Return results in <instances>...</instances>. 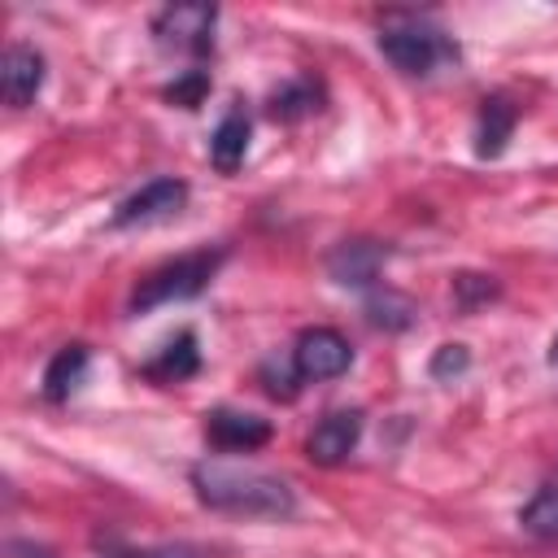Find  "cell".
<instances>
[{"instance_id": "8992f818", "label": "cell", "mask_w": 558, "mask_h": 558, "mask_svg": "<svg viewBox=\"0 0 558 558\" xmlns=\"http://www.w3.org/2000/svg\"><path fill=\"white\" fill-rule=\"evenodd\" d=\"M187 205V183L174 174H157L144 187H135L109 218V227L126 231V227H153V222H170L179 209Z\"/></svg>"}, {"instance_id": "ffe728a7", "label": "cell", "mask_w": 558, "mask_h": 558, "mask_svg": "<svg viewBox=\"0 0 558 558\" xmlns=\"http://www.w3.org/2000/svg\"><path fill=\"white\" fill-rule=\"evenodd\" d=\"M262 384H266V392L270 397H283V401H292L296 397V388H301V379H296V371H292V357H266L262 362Z\"/></svg>"}, {"instance_id": "6da1fadb", "label": "cell", "mask_w": 558, "mask_h": 558, "mask_svg": "<svg viewBox=\"0 0 558 558\" xmlns=\"http://www.w3.org/2000/svg\"><path fill=\"white\" fill-rule=\"evenodd\" d=\"M187 480L196 488V501L218 514H235V519H292L296 514L292 484L270 471H257V466L205 458L192 466Z\"/></svg>"}, {"instance_id": "e0dca14e", "label": "cell", "mask_w": 558, "mask_h": 558, "mask_svg": "<svg viewBox=\"0 0 558 558\" xmlns=\"http://www.w3.org/2000/svg\"><path fill=\"white\" fill-rule=\"evenodd\" d=\"M366 323L384 331H405L414 323V301L397 288H371L366 292Z\"/></svg>"}, {"instance_id": "30bf717a", "label": "cell", "mask_w": 558, "mask_h": 558, "mask_svg": "<svg viewBox=\"0 0 558 558\" xmlns=\"http://www.w3.org/2000/svg\"><path fill=\"white\" fill-rule=\"evenodd\" d=\"M0 87L13 109H26L44 87V52L31 44H9L0 61Z\"/></svg>"}, {"instance_id": "9c48e42d", "label": "cell", "mask_w": 558, "mask_h": 558, "mask_svg": "<svg viewBox=\"0 0 558 558\" xmlns=\"http://www.w3.org/2000/svg\"><path fill=\"white\" fill-rule=\"evenodd\" d=\"M205 440L214 449H227V453H248V449H262L270 440V423L262 414L218 405L205 414Z\"/></svg>"}, {"instance_id": "8fae6325", "label": "cell", "mask_w": 558, "mask_h": 558, "mask_svg": "<svg viewBox=\"0 0 558 558\" xmlns=\"http://www.w3.org/2000/svg\"><path fill=\"white\" fill-rule=\"evenodd\" d=\"M248 140H253V118L244 113V105H231L222 113V122L209 135V161L218 174H235L248 157Z\"/></svg>"}, {"instance_id": "277c9868", "label": "cell", "mask_w": 558, "mask_h": 558, "mask_svg": "<svg viewBox=\"0 0 558 558\" xmlns=\"http://www.w3.org/2000/svg\"><path fill=\"white\" fill-rule=\"evenodd\" d=\"M214 26H218V9L214 4H166L153 17V44L161 52H179V57L205 61L214 52Z\"/></svg>"}, {"instance_id": "52a82bcc", "label": "cell", "mask_w": 558, "mask_h": 558, "mask_svg": "<svg viewBox=\"0 0 558 558\" xmlns=\"http://www.w3.org/2000/svg\"><path fill=\"white\" fill-rule=\"evenodd\" d=\"M388 257H392V248L379 244V240H340V244L327 253V275H331L340 288L371 292V288H379V275H384Z\"/></svg>"}, {"instance_id": "603a6c76", "label": "cell", "mask_w": 558, "mask_h": 558, "mask_svg": "<svg viewBox=\"0 0 558 558\" xmlns=\"http://www.w3.org/2000/svg\"><path fill=\"white\" fill-rule=\"evenodd\" d=\"M549 357H554V366H558V336H554V353H549Z\"/></svg>"}, {"instance_id": "7a4b0ae2", "label": "cell", "mask_w": 558, "mask_h": 558, "mask_svg": "<svg viewBox=\"0 0 558 558\" xmlns=\"http://www.w3.org/2000/svg\"><path fill=\"white\" fill-rule=\"evenodd\" d=\"M384 61L405 78H432L462 61L458 39L427 13H388L375 35Z\"/></svg>"}, {"instance_id": "3957f363", "label": "cell", "mask_w": 558, "mask_h": 558, "mask_svg": "<svg viewBox=\"0 0 558 558\" xmlns=\"http://www.w3.org/2000/svg\"><path fill=\"white\" fill-rule=\"evenodd\" d=\"M222 262H227V248H222V244H218V248L183 253V257H174V262H161L157 270H148V275L135 283V292H131V301H126V314H153V310H161V305L201 296V292L209 288V279L222 270Z\"/></svg>"}, {"instance_id": "7402d4cb", "label": "cell", "mask_w": 558, "mask_h": 558, "mask_svg": "<svg viewBox=\"0 0 558 558\" xmlns=\"http://www.w3.org/2000/svg\"><path fill=\"white\" fill-rule=\"evenodd\" d=\"M109 558H205L201 545H148V549H113Z\"/></svg>"}, {"instance_id": "9a60e30c", "label": "cell", "mask_w": 558, "mask_h": 558, "mask_svg": "<svg viewBox=\"0 0 558 558\" xmlns=\"http://www.w3.org/2000/svg\"><path fill=\"white\" fill-rule=\"evenodd\" d=\"M83 371H87V344H65L52 353L48 371H44V397L52 405L70 401V392L83 384Z\"/></svg>"}, {"instance_id": "44dd1931", "label": "cell", "mask_w": 558, "mask_h": 558, "mask_svg": "<svg viewBox=\"0 0 558 558\" xmlns=\"http://www.w3.org/2000/svg\"><path fill=\"white\" fill-rule=\"evenodd\" d=\"M466 366H471V353H466V344H440V349L432 353V362H427L432 379H453V375H462Z\"/></svg>"}, {"instance_id": "5bb4252c", "label": "cell", "mask_w": 558, "mask_h": 558, "mask_svg": "<svg viewBox=\"0 0 558 558\" xmlns=\"http://www.w3.org/2000/svg\"><path fill=\"white\" fill-rule=\"evenodd\" d=\"M519 527L527 536H536V541L558 545V475H549V480L536 484V493L519 510Z\"/></svg>"}, {"instance_id": "ac0fdd59", "label": "cell", "mask_w": 558, "mask_h": 558, "mask_svg": "<svg viewBox=\"0 0 558 558\" xmlns=\"http://www.w3.org/2000/svg\"><path fill=\"white\" fill-rule=\"evenodd\" d=\"M497 296H501V283L493 275H480V270H458L453 275V305L462 314H475Z\"/></svg>"}, {"instance_id": "5b68a950", "label": "cell", "mask_w": 558, "mask_h": 558, "mask_svg": "<svg viewBox=\"0 0 558 558\" xmlns=\"http://www.w3.org/2000/svg\"><path fill=\"white\" fill-rule=\"evenodd\" d=\"M288 357L301 384H327L353 366V344L336 327H305Z\"/></svg>"}, {"instance_id": "2e32d148", "label": "cell", "mask_w": 558, "mask_h": 558, "mask_svg": "<svg viewBox=\"0 0 558 558\" xmlns=\"http://www.w3.org/2000/svg\"><path fill=\"white\" fill-rule=\"evenodd\" d=\"M318 109H323V83H314V78H292L279 92H270V100H266V113L279 122H296Z\"/></svg>"}, {"instance_id": "ba28073f", "label": "cell", "mask_w": 558, "mask_h": 558, "mask_svg": "<svg viewBox=\"0 0 558 558\" xmlns=\"http://www.w3.org/2000/svg\"><path fill=\"white\" fill-rule=\"evenodd\" d=\"M362 440V410H327L305 436V458L318 466H340Z\"/></svg>"}, {"instance_id": "4fadbf2b", "label": "cell", "mask_w": 558, "mask_h": 558, "mask_svg": "<svg viewBox=\"0 0 558 558\" xmlns=\"http://www.w3.org/2000/svg\"><path fill=\"white\" fill-rule=\"evenodd\" d=\"M201 371V349H196V331H179L174 340H166V349L144 362V375L153 384H183Z\"/></svg>"}, {"instance_id": "d6986e66", "label": "cell", "mask_w": 558, "mask_h": 558, "mask_svg": "<svg viewBox=\"0 0 558 558\" xmlns=\"http://www.w3.org/2000/svg\"><path fill=\"white\" fill-rule=\"evenodd\" d=\"M161 96H166L170 105H179V109H201L205 96H209V70H205V65H192V70L174 74V83H166Z\"/></svg>"}, {"instance_id": "7c38bea8", "label": "cell", "mask_w": 558, "mask_h": 558, "mask_svg": "<svg viewBox=\"0 0 558 558\" xmlns=\"http://www.w3.org/2000/svg\"><path fill=\"white\" fill-rule=\"evenodd\" d=\"M514 126H519V109L506 96H484L480 113H475V157H484V161L501 157Z\"/></svg>"}]
</instances>
